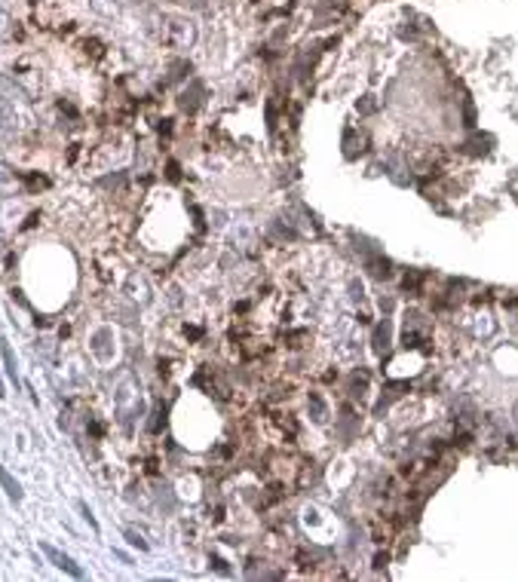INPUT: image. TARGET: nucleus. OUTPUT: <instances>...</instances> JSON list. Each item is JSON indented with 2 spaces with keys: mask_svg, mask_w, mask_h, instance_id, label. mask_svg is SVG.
Masks as SVG:
<instances>
[{
  "mask_svg": "<svg viewBox=\"0 0 518 582\" xmlns=\"http://www.w3.org/2000/svg\"><path fill=\"white\" fill-rule=\"evenodd\" d=\"M40 549H43V555H46V558H49L58 570H64V573H67V576H74V579H83V567H77L71 555L58 552V549H55V546H49V543H43Z\"/></svg>",
  "mask_w": 518,
  "mask_h": 582,
  "instance_id": "f257e3e1",
  "label": "nucleus"
},
{
  "mask_svg": "<svg viewBox=\"0 0 518 582\" xmlns=\"http://www.w3.org/2000/svg\"><path fill=\"white\" fill-rule=\"evenodd\" d=\"M80 512H83V518H86V524H89V527H92V530L98 533V521H95V515L89 512V506H86V503H80Z\"/></svg>",
  "mask_w": 518,
  "mask_h": 582,
  "instance_id": "39448f33",
  "label": "nucleus"
},
{
  "mask_svg": "<svg viewBox=\"0 0 518 582\" xmlns=\"http://www.w3.org/2000/svg\"><path fill=\"white\" fill-rule=\"evenodd\" d=\"M0 355H3V368H6V377L18 386V365H15V355H12V346L6 340H0Z\"/></svg>",
  "mask_w": 518,
  "mask_h": 582,
  "instance_id": "f03ea898",
  "label": "nucleus"
},
{
  "mask_svg": "<svg viewBox=\"0 0 518 582\" xmlns=\"http://www.w3.org/2000/svg\"><path fill=\"white\" fill-rule=\"evenodd\" d=\"M3 395H6V392H3V380H0V398H3Z\"/></svg>",
  "mask_w": 518,
  "mask_h": 582,
  "instance_id": "423d86ee",
  "label": "nucleus"
},
{
  "mask_svg": "<svg viewBox=\"0 0 518 582\" xmlns=\"http://www.w3.org/2000/svg\"><path fill=\"white\" fill-rule=\"evenodd\" d=\"M123 536H126V543H129V546H135V549H141V552H147V549H150V546H147V543H144L135 530H126Z\"/></svg>",
  "mask_w": 518,
  "mask_h": 582,
  "instance_id": "20e7f679",
  "label": "nucleus"
},
{
  "mask_svg": "<svg viewBox=\"0 0 518 582\" xmlns=\"http://www.w3.org/2000/svg\"><path fill=\"white\" fill-rule=\"evenodd\" d=\"M0 484H3V490H6V497H9L12 503H18V500H21V484H18V481H15V478H12L3 466H0Z\"/></svg>",
  "mask_w": 518,
  "mask_h": 582,
  "instance_id": "7ed1b4c3",
  "label": "nucleus"
}]
</instances>
